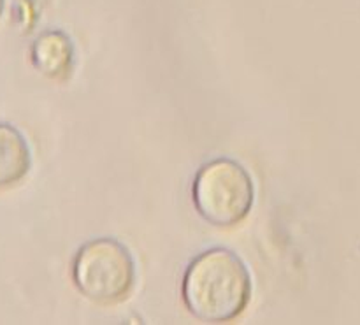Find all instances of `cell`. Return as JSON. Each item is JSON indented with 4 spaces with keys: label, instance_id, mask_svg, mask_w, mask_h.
I'll return each mask as SVG.
<instances>
[{
    "label": "cell",
    "instance_id": "cell-1",
    "mask_svg": "<svg viewBox=\"0 0 360 325\" xmlns=\"http://www.w3.org/2000/svg\"><path fill=\"white\" fill-rule=\"evenodd\" d=\"M252 276L238 253L211 248L188 264L181 295L190 315L200 322L227 324L238 319L252 299Z\"/></svg>",
    "mask_w": 360,
    "mask_h": 325
},
{
    "label": "cell",
    "instance_id": "cell-4",
    "mask_svg": "<svg viewBox=\"0 0 360 325\" xmlns=\"http://www.w3.org/2000/svg\"><path fill=\"white\" fill-rule=\"evenodd\" d=\"M32 63L46 77L63 81L70 76L74 67V44L67 34L49 30L39 35L30 49Z\"/></svg>",
    "mask_w": 360,
    "mask_h": 325
},
{
    "label": "cell",
    "instance_id": "cell-6",
    "mask_svg": "<svg viewBox=\"0 0 360 325\" xmlns=\"http://www.w3.org/2000/svg\"><path fill=\"white\" fill-rule=\"evenodd\" d=\"M4 7H6V0H0V18H2Z\"/></svg>",
    "mask_w": 360,
    "mask_h": 325
},
{
    "label": "cell",
    "instance_id": "cell-2",
    "mask_svg": "<svg viewBox=\"0 0 360 325\" xmlns=\"http://www.w3.org/2000/svg\"><path fill=\"white\" fill-rule=\"evenodd\" d=\"M195 210L207 224L236 227L250 215L255 185L250 172L232 158H214L195 174L192 186Z\"/></svg>",
    "mask_w": 360,
    "mask_h": 325
},
{
    "label": "cell",
    "instance_id": "cell-5",
    "mask_svg": "<svg viewBox=\"0 0 360 325\" xmlns=\"http://www.w3.org/2000/svg\"><path fill=\"white\" fill-rule=\"evenodd\" d=\"M30 167V148L23 134L9 123H0V189L23 181Z\"/></svg>",
    "mask_w": 360,
    "mask_h": 325
},
{
    "label": "cell",
    "instance_id": "cell-3",
    "mask_svg": "<svg viewBox=\"0 0 360 325\" xmlns=\"http://www.w3.org/2000/svg\"><path fill=\"white\" fill-rule=\"evenodd\" d=\"M77 291L97 305H116L129 298L136 285V262L129 248L112 238L88 241L72 260Z\"/></svg>",
    "mask_w": 360,
    "mask_h": 325
}]
</instances>
